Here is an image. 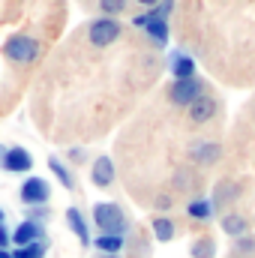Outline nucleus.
Masks as SVG:
<instances>
[{
    "instance_id": "obj_19",
    "label": "nucleus",
    "mask_w": 255,
    "mask_h": 258,
    "mask_svg": "<svg viewBox=\"0 0 255 258\" xmlns=\"http://www.w3.org/2000/svg\"><path fill=\"white\" fill-rule=\"evenodd\" d=\"M189 252H192V258H213L216 255V240L213 237H195L192 240V246H189Z\"/></svg>"
},
{
    "instance_id": "obj_2",
    "label": "nucleus",
    "mask_w": 255,
    "mask_h": 258,
    "mask_svg": "<svg viewBox=\"0 0 255 258\" xmlns=\"http://www.w3.org/2000/svg\"><path fill=\"white\" fill-rule=\"evenodd\" d=\"M39 51H42V45H39L33 36H24V33L9 36V39L3 42V57H6L9 63H18V66L33 63V60L39 57Z\"/></svg>"
},
{
    "instance_id": "obj_3",
    "label": "nucleus",
    "mask_w": 255,
    "mask_h": 258,
    "mask_svg": "<svg viewBox=\"0 0 255 258\" xmlns=\"http://www.w3.org/2000/svg\"><path fill=\"white\" fill-rule=\"evenodd\" d=\"M120 21H114V18H93L90 21V27H87V39L96 45V48H108L111 42H117L120 39Z\"/></svg>"
},
{
    "instance_id": "obj_5",
    "label": "nucleus",
    "mask_w": 255,
    "mask_h": 258,
    "mask_svg": "<svg viewBox=\"0 0 255 258\" xmlns=\"http://www.w3.org/2000/svg\"><path fill=\"white\" fill-rule=\"evenodd\" d=\"M132 24L135 27H141L156 45H168V18H159L153 9L150 12H141V15H135L132 18Z\"/></svg>"
},
{
    "instance_id": "obj_24",
    "label": "nucleus",
    "mask_w": 255,
    "mask_h": 258,
    "mask_svg": "<svg viewBox=\"0 0 255 258\" xmlns=\"http://www.w3.org/2000/svg\"><path fill=\"white\" fill-rule=\"evenodd\" d=\"M9 243H12V231H6L0 225V249H9Z\"/></svg>"
},
{
    "instance_id": "obj_23",
    "label": "nucleus",
    "mask_w": 255,
    "mask_h": 258,
    "mask_svg": "<svg viewBox=\"0 0 255 258\" xmlns=\"http://www.w3.org/2000/svg\"><path fill=\"white\" fill-rule=\"evenodd\" d=\"M171 9H174V0H159L153 12H156L159 18H168V15H171Z\"/></svg>"
},
{
    "instance_id": "obj_16",
    "label": "nucleus",
    "mask_w": 255,
    "mask_h": 258,
    "mask_svg": "<svg viewBox=\"0 0 255 258\" xmlns=\"http://www.w3.org/2000/svg\"><path fill=\"white\" fill-rule=\"evenodd\" d=\"M48 168H51V174L60 180V186H63V189H72V192L78 189V180H75V174L66 168V162H60L57 156H48Z\"/></svg>"
},
{
    "instance_id": "obj_25",
    "label": "nucleus",
    "mask_w": 255,
    "mask_h": 258,
    "mask_svg": "<svg viewBox=\"0 0 255 258\" xmlns=\"http://www.w3.org/2000/svg\"><path fill=\"white\" fill-rule=\"evenodd\" d=\"M69 162H84V150H81V147L69 150Z\"/></svg>"
},
{
    "instance_id": "obj_27",
    "label": "nucleus",
    "mask_w": 255,
    "mask_h": 258,
    "mask_svg": "<svg viewBox=\"0 0 255 258\" xmlns=\"http://www.w3.org/2000/svg\"><path fill=\"white\" fill-rule=\"evenodd\" d=\"M135 3H141V6H156L159 0H135Z\"/></svg>"
},
{
    "instance_id": "obj_20",
    "label": "nucleus",
    "mask_w": 255,
    "mask_h": 258,
    "mask_svg": "<svg viewBox=\"0 0 255 258\" xmlns=\"http://www.w3.org/2000/svg\"><path fill=\"white\" fill-rule=\"evenodd\" d=\"M48 252V246H45V240H39V243H30V246H18L12 258H45Z\"/></svg>"
},
{
    "instance_id": "obj_15",
    "label": "nucleus",
    "mask_w": 255,
    "mask_h": 258,
    "mask_svg": "<svg viewBox=\"0 0 255 258\" xmlns=\"http://www.w3.org/2000/svg\"><path fill=\"white\" fill-rule=\"evenodd\" d=\"M186 216L195 222H210L213 219V201L210 198H192L186 204Z\"/></svg>"
},
{
    "instance_id": "obj_1",
    "label": "nucleus",
    "mask_w": 255,
    "mask_h": 258,
    "mask_svg": "<svg viewBox=\"0 0 255 258\" xmlns=\"http://www.w3.org/2000/svg\"><path fill=\"white\" fill-rule=\"evenodd\" d=\"M93 225L99 234H126L129 231V216L126 210L114 201H99L93 204Z\"/></svg>"
},
{
    "instance_id": "obj_13",
    "label": "nucleus",
    "mask_w": 255,
    "mask_h": 258,
    "mask_svg": "<svg viewBox=\"0 0 255 258\" xmlns=\"http://www.w3.org/2000/svg\"><path fill=\"white\" fill-rule=\"evenodd\" d=\"M222 231L237 240V237L249 234V219H246L243 213H225V216H222Z\"/></svg>"
},
{
    "instance_id": "obj_9",
    "label": "nucleus",
    "mask_w": 255,
    "mask_h": 258,
    "mask_svg": "<svg viewBox=\"0 0 255 258\" xmlns=\"http://www.w3.org/2000/svg\"><path fill=\"white\" fill-rule=\"evenodd\" d=\"M90 180H93V186H111L114 183V162H111V156H96V162L90 165Z\"/></svg>"
},
{
    "instance_id": "obj_14",
    "label": "nucleus",
    "mask_w": 255,
    "mask_h": 258,
    "mask_svg": "<svg viewBox=\"0 0 255 258\" xmlns=\"http://www.w3.org/2000/svg\"><path fill=\"white\" fill-rule=\"evenodd\" d=\"M150 225H153V237H156L159 243H168V240L177 237V225H174L171 216H153Z\"/></svg>"
},
{
    "instance_id": "obj_26",
    "label": "nucleus",
    "mask_w": 255,
    "mask_h": 258,
    "mask_svg": "<svg viewBox=\"0 0 255 258\" xmlns=\"http://www.w3.org/2000/svg\"><path fill=\"white\" fill-rule=\"evenodd\" d=\"M156 207H159V210H165V207L171 210V198H168V195H159V198H156Z\"/></svg>"
},
{
    "instance_id": "obj_11",
    "label": "nucleus",
    "mask_w": 255,
    "mask_h": 258,
    "mask_svg": "<svg viewBox=\"0 0 255 258\" xmlns=\"http://www.w3.org/2000/svg\"><path fill=\"white\" fill-rule=\"evenodd\" d=\"M186 114H189L192 123H207V120H213V114H216V99L213 96H201V99H195L189 108H186Z\"/></svg>"
},
{
    "instance_id": "obj_22",
    "label": "nucleus",
    "mask_w": 255,
    "mask_h": 258,
    "mask_svg": "<svg viewBox=\"0 0 255 258\" xmlns=\"http://www.w3.org/2000/svg\"><path fill=\"white\" fill-rule=\"evenodd\" d=\"M234 246H237V252H243V255H255V237H252V234L237 237V240H234Z\"/></svg>"
},
{
    "instance_id": "obj_4",
    "label": "nucleus",
    "mask_w": 255,
    "mask_h": 258,
    "mask_svg": "<svg viewBox=\"0 0 255 258\" xmlns=\"http://www.w3.org/2000/svg\"><path fill=\"white\" fill-rule=\"evenodd\" d=\"M204 96V81L201 78H183V81H174L168 87V99L171 105H180V108H189L195 99Z\"/></svg>"
},
{
    "instance_id": "obj_30",
    "label": "nucleus",
    "mask_w": 255,
    "mask_h": 258,
    "mask_svg": "<svg viewBox=\"0 0 255 258\" xmlns=\"http://www.w3.org/2000/svg\"><path fill=\"white\" fill-rule=\"evenodd\" d=\"M99 258H117V255H99Z\"/></svg>"
},
{
    "instance_id": "obj_7",
    "label": "nucleus",
    "mask_w": 255,
    "mask_h": 258,
    "mask_svg": "<svg viewBox=\"0 0 255 258\" xmlns=\"http://www.w3.org/2000/svg\"><path fill=\"white\" fill-rule=\"evenodd\" d=\"M3 168L6 171H12V174H24V171H30L33 168V156L24 150V147H9L6 153H3Z\"/></svg>"
},
{
    "instance_id": "obj_29",
    "label": "nucleus",
    "mask_w": 255,
    "mask_h": 258,
    "mask_svg": "<svg viewBox=\"0 0 255 258\" xmlns=\"http://www.w3.org/2000/svg\"><path fill=\"white\" fill-rule=\"evenodd\" d=\"M3 216H6V213H3V210H0V225H3Z\"/></svg>"
},
{
    "instance_id": "obj_12",
    "label": "nucleus",
    "mask_w": 255,
    "mask_h": 258,
    "mask_svg": "<svg viewBox=\"0 0 255 258\" xmlns=\"http://www.w3.org/2000/svg\"><path fill=\"white\" fill-rule=\"evenodd\" d=\"M93 243L102 255H120L126 249V234H96Z\"/></svg>"
},
{
    "instance_id": "obj_21",
    "label": "nucleus",
    "mask_w": 255,
    "mask_h": 258,
    "mask_svg": "<svg viewBox=\"0 0 255 258\" xmlns=\"http://www.w3.org/2000/svg\"><path fill=\"white\" fill-rule=\"evenodd\" d=\"M126 9V0H99V12L105 15V18H114V15H120Z\"/></svg>"
},
{
    "instance_id": "obj_18",
    "label": "nucleus",
    "mask_w": 255,
    "mask_h": 258,
    "mask_svg": "<svg viewBox=\"0 0 255 258\" xmlns=\"http://www.w3.org/2000/svg\"><path fill=\"white\" fill-rule=\"evenodd\" d=\"M171 75H174V81L195 78V60L189 54H171Z\"/></svg>"
},
{
    "instance_id": "obj_6",
    "label": "nucleus",
    "mask_w": 255,
    "mask_h": 258,
    "mask_svg": "<svg viewBox=\"0 0 255 258\" xmlns=\"http://www.w3.org/2000/svg\"><path fill=\"white\" fill-rule=\"evenodd\" d=\"M18 198H21L24 207H45L48 198H51V186L42 177H27L18 189Z\"/></svg>"
},
{
    "instance_id": "obj_8",
    "label": "nucleus",
    "mask_w": 255,
    "mask_h": 258,
    "mask_svg": "<svg viewBox=\"0 0 255 258\" xmlns=\"http://www.w3.org/2000/svg\"><path fill=\"white\" fill-rule=\"evenodd\" d=\"M39 240H45V231H42V225L33 222V219H24V222L12 231V243H15V246H30V243H39Z\"/></svg>"
},
{
    "instance_id": "obj_28",
    "label": "nucleus",
    "mask_w": 255,
    "mask_h": 258,
    "mask_svg": "<svg viewBox=\"0 0 255 258\" xmlns=\"http://www.w3.org/2000/svg\"><path fill=\"white\" fill-rule=\"evenodd\" d=\"M0 258H12V252L9 249H0Z\"/></svg>"
},
{
    "instance_id": "obj_17",
    "label": "nucleus",
    "mask_w": 255,
    "mask_h": 258,
    "mask_svg": "<svg viewBox=\"0 0 255 258\" xmlns=\"http://www.w3.org/2000/svg\"><path fill=\"white\" fill-rule=\"evenodd\" d=\"M192 159H195L198 165L216 162V159H219V144H216V141H198V144L192 147Z\"/></svg>"
},
{
    "instance_id": "obj_10",
    "label": "nucleus",
    "mask_w": 255,
    "mask_h": 258,
    "mask_svg": "<svg viewBox=\"0 0 255 258\" xmlns=\"http://www.w3.org/2000/svg\"><path fill=\"white\" fill-rule=\"evenodd\" d=\"M66 225H69V231L78 237L81 246H90V243H93V240H90V225H87V219H84V213H81L78 207H69V210H66Z\"/></svg>"
}]
</instances>
